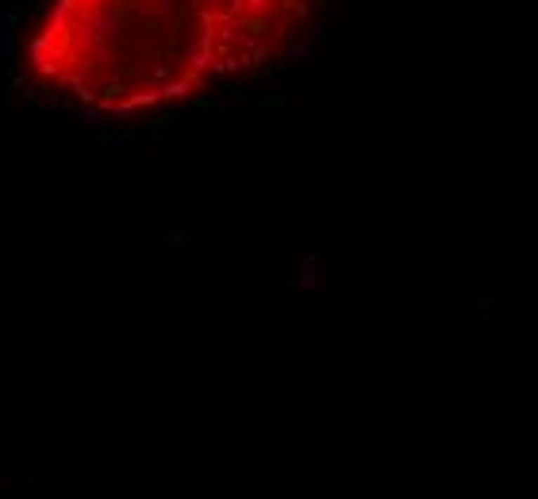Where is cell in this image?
<instances>
[{
	"instance_id": "2",
	"label": "cell",
	"mask_w": 538,
	"mask_h": 499,
	"mask_svg": "<svg viewBox=\"0 0 538 499\" xmlns=\"http://www.w3.org/2000/svg\"><path fill=\"white\" fill-rule=\"evenodd\" d=\"M27 480L23 477H0V488H4V495H12V488H23Z\"/></svg>"
},
{
	"instance_id": "1",
	"label": "cell",
	"mask_w": 538,
	"mask_h": 499,
	"mask_svg": "<svg viewBox=\"0 0 538 499\" xmlns=\"http://www.w3.org/2000/svg\"><path fill=\"white\" fill-rule=\"evenodd\" d=\"M308 15L312 0H43L23 69L85 112L146 116L265 69Z\"/></svg>"
}]
</instances>
